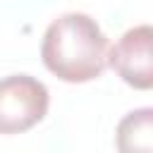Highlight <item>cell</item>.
<instances>
[{
  "label": "cell",
  "mask_w": 153,
  "mask_h": 153,
  "mask_svg": "<svg viewBox=\"0 0 153 153\" xmlns=\"http://www.w3.org/2000/svg\"><path fill=\"white\" fill-rule=\"evenodd\" d=\"M41 60L57 79L84 84L103 74L108 65V38L88 14L67 12L45 29Z\"/></svg>",
  "instance_id": "obj_1"
},
{
  "label": "cell",
  "mask_w": 153,
  "mask_h": 153,
  "mask_svg": "<svg viewBox=\"0 0 153 153\" xmlns=\"http://www.w3.org/2000/svg\"><path fill=\"white\" fill-rule=\"evenodd\" d=\"M48 88L29 74L0 79V134H22L36 127L48 112Z\"/></svg>",
  "instance_id": "obj_2"
},
{
  "label": "cell",
  "mask_w": 153,
  "mask_h": 153,
  "mask_svg": "<svg viewBox=\"0 0 153 153\" xmlns=\"http://www.w3.org/2000/svg\"><path fill=\"white\" fill-rule=\"evenodd\" d=\"M110 67L134 88L153 86V29L148 24L129 29L108 55Z\"/></svg>",
  "instance_id": "obj_3"
},
{
  "label": "cell",
  "mask_w": 153,
  "mask_h": 153,
  "mask_svg": "<svg viewBox=\"0 0 153 153\" xmlns=\"http://www.w3.org/2000/svg\"><path fill=\"white\" fill-rule=\"evenodd\" d=\"M117 148L120 151H143L153 148V110L141 108L129 112L117 127Z\"/></svg>",
  "instance_id": "obj_4"
}]
</instances>
